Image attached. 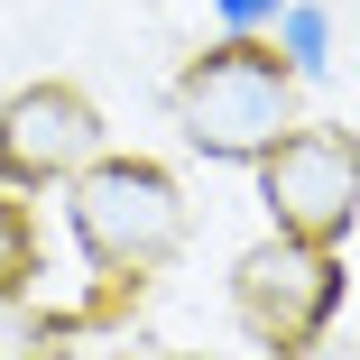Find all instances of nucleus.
<instances>
[{
  "label": "nucleus",
  "mask_w": 360,
  "mask_h": 360,
  "mask_svg": "<svg viewBox=\"0 0 360 360\" xmlns=\"http://www.w3.org/2000/svg\"><path fill=\"white\" fill-rule=\"evenodd\" d=\"M102 158V111L65 84H28L10 111H0V176L19 185H56V176H84Z\"/></svg>",
  "instance_id": "39448f33"
},
{
  "label": "nucleus",
  "mask_w": 360,
  "mask_h": 360,
  "mask_svg": "<svg viewBox=\"0 0 360 360\" xmlns=\"http://www.w3.org/2000/svg\"><path fill=\"white\" fill-rule=\"evenodd\" d=\"M259 194L277 212V231L333 250L351 231V212H360V139L351 129H286L259 158Z\"/></svg>",
  "instance_id": "7ed1b4c3"
},
{
  "label": "nucleus",
  "mask_w": 360,
  "mask_h": 360,
  "mask_svg": "<svg viewBox=\"0 0 360 360\" xmlns=\"http://www.w3.org/2000/svg\"><path fill=\"white\" fill-rule=\"evenodd\" d=\"M277 360H360V351H351V342H323V333H305V342H286Z\"/></svg>",
  "instance_id": "6e6552de"
},
{
  "label": "nucleus",
  "mask_w": 360,
  "mask_h": 360,
  "mask_svg": "<svg viewBox=\"0 0 360 360\" xmlns=\"http://www.w3.org/2000/svg\"><path fill=\"white\" fill-rule=\"evenodd\" d=\"M231 305H240V323H250L268 351H286V342H305V333L333 323V305H342V259H333L323 240L277 231V240H259V250L231 268Z\"/></svg>",
  "instance_id": "20e7f679"
},
{
  "label": "nucleus",
  "mask_w": 360,
  "mask_h": 360,
  "mask_svg": "<svg viewBox=\"0 0 360 360\" xmlns=\"http://www.w3.org/2000/svg\"><path fill=\"white\" fill-rule=\"evenodd\" d=\"M176 120L203 158H268L286 129H296V65L277 46H259L250 28L203 46L176 84Z\"/></svg>",
  "instance_id": "f257e3e1"
},
{
  "label": "nucleus",
  "mask_w": 360,
  "mask_h": 360,
  "mask_svg": "<svg viewBox=\"0 0 360 360\" xmlns=\"http://www.w3.org/2000/svg\"><path fill=\"white\" fill-rule=\"evenodd\" d=\"M286 10V0H222V28L240 37V28H259V19H277Z\"/></svg>",
  "instance_id": "0eeeda50"
},
{
  "label": "nucleus",
  "mask_w": 360,
  "mask_h": 360,
  "mask_svg": "<svg viewBox=\"0 0 360 360\" xmlns=\"http://www.w3.org/2000/svg\"><path fill=\"white\" fill-rule=\"evenodd\" d=\"M323 46H333L323 10H296V0H286V10H277V56L296 65V75H323Z\"/></svg>",
  "instance_id": "423d86ee"
},
{
  "label": "nucleus",
  "mask_w": 360,
  "mask_h": 360,
  "mask_svg": "<svg viewBox=\"0 0 360 360\" xmlns=\"http://www.w3.org/2000/svg\"><path fill=\"white\" fill-rule=\"evenodd\" d=\"M65 222H75L84 259L111 268V277H148L176 259L185 240V203L158 167H139V158H93L75 176V203H65Z\"/></svg>",
  "instance_id": "f03ea898"
}]
</instances>
